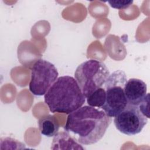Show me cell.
Instances as JSON below:
<instances>
[{
  "mask_svg": "<svg viewBox=\"0 0 150 150\" xmlns=\"http://www.w3.org/2000/svg\"><path fill=\"white\" fill-rule=\"evenodd\" d=\"M127 80L125 72L118 70L110 74L104 84L106 99L101 109L111 118L117 115L128 105L124 93Z\"/></svg>",
  "mask_w": 150,
  "mask_h": 150,
  "instance_id": "4",
  "label": "cell"
},
{
  "mask_svg": "<svg viewBox=\"0 0 150 150\" xmlns=\"http://www.w3.org/2000/svg\"><path fill=\"white\" fill-rule=\"evenodd\" d=\"M52 149H75L84 148L66 131L59 132L53 139Z\"/></svg>",
  "mask_w": 150,
  "mask_h": 150,
  "instance_id": "8",
  "label": "cell"
},
{
  "mask_svg": "<svg viewBox=\"0 0 150 150\" xmlns=\"http://www.w3.org/2000/svg\"><path fill=\"white\" fill-rule=\"evenodd\" d=\"M146 91V83L139 79H130L127 80L124 86L125 95L130 105L138 106L145 99Z\"/></svg>",
  "mask_w": 150,
  "mask_h": 150,
  "instance_id": "7",
  "label": "cell"
},
{
  "mask_svg": "<svg viewBox=\"0 0 150 150\" xmlns=\"http://www.w3.org/2000/svg\"><path fill=\"white\" fill-rule=\"evenodd\" d=\"M44 99L50 112L67 114L81 107L86 101L77 81L69 76L58 77L44 95Z\"/></svg>",
  "mask_w": 150,
  "mask_h": 150,
  "instance_id": "2",
  "label": "cell"
},
{
  "mask_svg": "<svg viewBox=\"0 0 150 150\" xmlns=\"http://www.w3.org/2000/svg\"><path fill=\"white\" fill-rule=\"evenodd\" d=\"M111 121L103 110L84 105L68 115L64 128L77 135L76 140L80 144L92 145L103 137Z\"/></svg>",
  "mask_w": 150,
  "mask_h": 150,
  "instance_id": "1",
  "label": "cell"
},
{
  "mask_svg": "<svg viewBox=\"0 0 150 150\" xmlns=\"http://www.w3.org/2000/svg\"><path fill=\"white\" fill-rule=\"evenodd\" d=\"M148 122V118L141 112L138 106L128 104L114 117L116 128L127 135L140 133Z\"/></svg>",
  "mask_w": 150,
  "mask_h": 150,
  "instance_id": "6",
  "label": "cell"
},
{
  "mask_svg": "<svg viewBox=\"0 0 150 150\" xmlns=\"http://www.w3.org/2000/svg\"><path fill=\"white\" fill-rule=\"evenodd\" d=\"M109 76L106 65L94 59L81 63L74 73L75 79L86 98L96 90L102 87Z\"/></svg>",
  "mask_w": 150,
  "mask_h": 150,
  "instance_id": "3",
  "label": "cell"
},
{
  "mask_svg": "<svg viewBox=\"0 0 150 150\" xmlns=\"http://www.w3.org/2000/svg\"><path fill=\"white\" fill-rule=\"evenodd\" d=\"M110 5L115 9H126L132 3V0H115V1H108Z\"/></svg>",
  "mask_w": 150,
  "mask_h": 150,
  "instance_id": "11",
  "label": "cell"
},
{
  "mask_svg": "<svg viewBox=\"0 0 150 150\" xmlns=\"http://www.w3.org/2000/svg\"><path fill=\"white\" fill-rule=\"evenodd\" d=\"M149 94L147 93L145 99L142 101V102L138 105L139 109L141 112L147 118H149Z\"/></svg>",
  "mask_w": 150,
  "mask_h": 150,
  "instance_id": "12",
  "label": "cell"
},
{
  "mask_svg": "<svg viewBox=\"0 0 150 150\" xmlns=\"http://www.w3.org/2000/svg\"><path fill=\"white\" fill-rule=\"evenodd\" d=\"M86 98L87 103L88 105L96 108H101L105 102V90L103 87L98 88L93 92L90 95H89Z\"/></svg>",
  "mask_w": 150,
  "mask_h": 150,
  "instance_id": "10",
  "label": "cell"
},
{
  "mask_svg": "<svg viewBox=\"0 0 150 150\" xmlns=\"http://www.w3.org/2000/svg\"><path fill=\"white\" fill-rule=\"evenodd\" d=\"M58 71L53 64L43 59L37 60L31 68L29 90L35 96L46 94L58 77Z\"/></svg>",
  "mask_w": 150,
  "mask_h": 150,
  "instance_id": "5",
  "label": "cell"
},
{
  "mask_svg": "<svg viewBox=\"0 0 150 150\" xmlns=\"http://www.w3.org/2000/svg\"><path fill=\"white\" fill-rule=\"evenodd\" d=\"M39 131L41 134L47 137L55 136L59 130V124L53 115H47L40 118L38 121Z\"/></svg>",
  "mask_w": 150,
  "mask_h": 150,
  "instance_id": "9",
  "label": "cell"
}]
</instances>
